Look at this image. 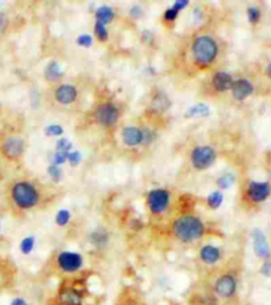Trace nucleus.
I'll return each instance as SVG.
<instances>
[{"instance_id":"18","label":"nucleus","mask_w":271,"mask_h":305,"mask_svg":"<svg viewBox=\"0 0 271 305\" xmlns=\"http://www.w3.org/2000/svg\"><path fill=\"white\" fill-rule=\"evenodd\" d=\"M89 240H90V243L93 244V246H95V247H98V248L106 247L108 243L107 231L103 228L95 230V231H93V233L90 234V236H89Z\"/></svg>"},{"instance_id":"28","label":"nucleus","mask_w":271,"mask_h":305,"mask_svg":"<svg viewBox=\"0 0 271 305\" xmlns=\"http://www.w3.org/2000/svg\"><path fill=\"white\" fill-rule=\"evenodd\" d=\"M48 173L51 175V178H53V181L58 182L61 179V170H60V167L56 166V165H51V166L48 167Z\"/></svg>"},{"instance_id":"21","label":"nucleus","mask_w":271,"mask_h":305,"mask_svg":"<svg viewBox=\"0 0 271 305\" xmlns=\"http://www.w3.org/2000/svg\"><path fill=\"white\" fill-rule=\"evenodd\" d=\"M208 116L209 114V108L205 105V104H199V105H195L193 108L185 113V117H193V116Z\"/></svg>"},{"instance_id":"17","label":"nucleus","mask_w":271,"mask_h":305,"mask_svg":"<svg viewBox=\"0 0 271 305\" xmlns=\"http://www.w3.org/2000/svg\"><path fill=\"white\" fill-rule=\"evenodd\" d=\"M233 85V79L229 73L226 72H217L213 76V87L218 92H226L231 89Z\"/></svg>"},{"instance_id":"35","label":"nucleus","mask_w":271,"mask_h":305,"mask_svg":"<svg viewBox=\"0 0 271 305\" xmlns=\"http://www.w3.org/2000/svg\"><path fill=\"white\" fill-rule=\"evenodd\" d=\"M260 273L263 276H271V262L270 260H264V263L260 267Z\"/></svg>"},{"instance_id":"32","label":"nucleus","mask_w":271,"mask_h":305,"mask_svg":"<svg viewBox=\"0 0 271 305\" xmlns=\"http://www.w3.org/2000/svg\"><path fill=\"white\" fill-rule=\"evenodd\" d=\"M62 131L64 130L60 125H51V126L45 127V133L48 135H61Z\"/></svg>"},{"instance_id":"41","label":"nucleus","mask_w":271,"mask_h":305,"mask_svg":"<svg viewBox=\"0 0 271 305\" xmlns=\"http://www.w3.org/2000/svg\"><path fill=\"white\" fill-rule=\"evenodd\" d=\"M135 305H137V304H135Z\"/></svg>"},{"instance_id":"4","label":"nucleus","mask_w":271,"mask_h":305,"mask_svg":"<svg viewBox=\"0 0 271 305\" xmlns=\"http://www.w3.org/2000/svg\"><path fill=\"white\" fill-rule=\"evenodd\" d=\"M57 264L61 271L66 273H74L80 271L83 265L82 255L72 251H62L57 256Z\"/></svg>"},{"instance_id":"33","label":"nucleus","mask_w":271,"mask_h":305,"mask_svg":"<svg viewBox=\"0 0 271 305\" xmlns=\"http://www.w3.org/2000/svg\"><path fill=\"white\" fill-rule=\"evenodd\" d=\"M81 152L80 151H73V152H69V156H68V160L69 162L73 165V166H77V165L80 164V161H81Z\"/></svg>"},{"instance_id":"8","label":"nucleus","mask_w":271,"mask_h":305,"mask_svg":"<svg viewBox=\"0 0 271 305\" xmlns=\"http://www.w3.org/2000/svg\"><path fill=\"white\" fill-rule=\"evenodd\" d=\"M147 200H149L150 210H151L154 214H162L163 211L167 208V206H168L170 194H168V191H166V190L155 189L150 191L149 196H147Z\"/></svg>"},{"instance_id":"40","label":"nucleus","mask_w":271,"mask_h":305,"mask_svg":"<svg viewBox=\"0 0 271 305\" xmlns=\"http://www.w3.org/2000/svg\"><path fill=\"white\" fill-rule=\"evenodd\" d=\"M266 73H267V76L271 79V64L267 65V69H266Z\"/></svg>"},{"instance_id":"6","label":"nucleus","mask_w":271,"mask_h":305,"mask_svg":"<svg viewBox=\"0 0 271 305\" xmlns=\"http://www.w3.org/2000/svg\"><path fill=\"white\" fill-rule=\"evenodd\" d=\"M95 120L103 126H114L119 120V110L111 102H103L95 110Z\"/></svg>"},{"instance_id":"19","label":"nucleus","mask_w":271,"mask_h":305,"mask_svg":"<svg viewBox=\"0 0 271 305\" xmlns=\"http://www.w3.org/2000/svg\"><path fill=\"white\" fill-rule=\"evenodd\" d=\"M62 74H64L62 68L60 66V64H58L57 61H52L48 64L47 69H45V77H47L48 80L57 81L61 79Z\"/></svg>"},{"instance_id":"24","label":"nucleus","mask_w":271,"mask_h":305,"mask_svg":"<svg viewBox=\"0 0 271 305\" xmlns=\"http://www.w3.org/2000/svg\"><path fill=\"white\" fill-rule=\"evenodd\" d=\"M234 181H235L234 175L228 173V174H224L222 177H220V178L217 179V185H218V187H221V189H229V187L234 183Z\"/></svg>"},{"instance_id":"9","label":"nucleus","mask_w":271,"mask_h":305,"mask_svg":"<svg viewBox=\"0 0 271 305\" xmlns=\"http://www.w3.org/2000/svg\"><path fill=\"white\" fill-rule=\"evenodd\" d=\"M251 238H253V246L255 255H257L258 258L263 259V260H268L271 251L270 246L267 243V239H266V235L260 230L255 228L251 233Z\"/></svg>"},{"instance_id":"11","label":"nucleus","mask_w":271,"mask_h":305,"mask_svg":"<svg viewBox=\"0 0 271 305\" xmlns=\"http://www.w3.org/2000/svg\"><path fill=\"white\" fill-rule=\"evenodd\" d=\"M57 301L60 305H82L83 294L76 288H64L58 293Z\"/></svg>"},{"instance_id":"10","label":"nucleus","mask_w":271,"mask_h":305,"mask_svg":"<svg viewBox=\"0 0 271 305\" xmlns=\"http://www.w3.org/2000/svg\"><path fill=\"white\" fill-rule=\"evenodd\" d=\"M271 193V187L267 182H251L247 189V195L253 202H263Z\"/></svg>"},{"instance_id":"5","label":"nucleus","mask_w":271,"mask_h":305,"mask_svg":"<svg viewBox=\"0 0 271 305\" xmlns=\"http://www.w3.org/2000/svg\"><path fill=\"white\" fill-rule=\"evenodd\" d=\"M191 160L196 169L204 170V169H208L213 165V162L216 161V151L210 146H197L192 151Z\"/></svg>"},{"instance_id":"15","label":"nucleus","mask_w":271,"mask_h":305,"mask_svg":"<svg viewBox=\"0 0 271 305\" xmlns=\"http://www.w3.org/2000/svg\"><path fill=\"white\" fill-rule=\"evenodd\" d=\"M122 137L127 146H138L143 142V131L135 126H127L123 129Z\"/></svg>"},{"instance_id":"38","label":"nucleus","mask_w":271,"mask_h":305,"mask_svg":"<svg viewBox=\"0 0 271 305\" xmlns=\"http://www.w3.org/2000/svg\"><path fill=\"white\" fill-rule=\"evenodd\" d=\"M131 18H139L142 15V8L141 6H135V7L131 8Z\"/></svg>"},{"instance_id":"29","label":"nucleus","mask_w":271,"mask_h":305,"mask_svg":"<svg viewBox=\"0 0 271 305\" xmlns=\"http://www.w3.org/2000/svg\"><path fill=\"white\" fill-rule=\"evenodd\" d=\"M77 44L81 45V47H90L91 44H93V37H91L90 35H87V33L81 35V36H78V39H77Z\"/></svg>"},{"instance_id":"1","label":"nucleus","mask_w":271,"mask_h":305,"mask_svg":"<svg viewBox=\"0 0 271 305\" xmlns=\"http://www.w3.org/2000/svg\"><path fill=\"white\" fill-rule=\"evenodd\" d=\"M205 233L204 223L193 215H183L174 223V234L183 243H192L203 238Z\"/></svg>"},{"instance_id":"25","label":"nucleus","mask_w":271,"mask_h":305,"mask_svg":"<svg viewBox=\"0 0 271 305\" xmlns=\"http://www.w3.org/2000/svg\"><path fill=\"white\" fill-rule=\"evenodd\" d=\"M94 32H95V36H97L101 41L107 40L108 32H107V28H106L105 24H101V23H98V22L95 23Z\"/></svg>"},{"instance_id":"12","label":"nucleus","mask_w":271,"mask_h":305,"mask_svg":"<svg viewBox=\"0 0 271 305\" xmlns=\"http://www.w3.org/2000/svg\"><path fill=\"white\" fill-rule=\"evenodd\" d=\"M2 150L8 158L15 160V158H19L22 156L23 150H24V143H23L22 138H19V137H8L3 142Z\"/></svg>"},{"instance_id":"31","label":"nucleus","mask_w":271,"mask_h":305,"mask_svg":"<svg viewBox=\"0 0 271 305\" xmlns=\"http://www.w3.org/2000/svg\"><path fill=\"white\" fill-rule=\"evenodd\" d=\"M57 151H70L72 150V142H69L68 139H60L57 141Z\"/></svg>"},{"instance_id":"16","label":"nucleus","mask_w":271,"mask_h":305,"mask_svg":"<svg viewBox=\"0 0 271 305\" xmlns=\"http://www.w3.org/2000/svg\"><path fill=\"white\" fill-rule=\"evenodd\" d=\"M200 259H201L205 264H216L221 259L220 248L216 247V246L206 244V246H204V247L200 250Z\"/></svg>"},{"instance_id":"20","label":"nucleus","mask_w":271,"mask_h":305,"mask_svg":"<svg viewBox=\"0 0 271 305\" xmlns=\"http://www.w3.org/2000/svg\"><path fill=\"white\" fill-rule=\"evenodd\" d=\"M95 18H97V22L101 23V24H107L112 20L114 18V11H112L111 7H107V6H102L95 11Z\"/></svg>"},{"instance_id":"13","label":"nucleus","mask_w":271,"mask_h":305,"mask_svg":"<svg viewBox=\"0 0 271 305\" xmlns=\"http://www.w3.org/2000/svg\"><path fill=\"white\" fill-rule=\"evenodd\" d=\"M254 91L253 84L250 83L249 80H245V79H241V80L233 81V85H231V93H233V97L238 101H242L245 98L249 97Z\"/></svg>"},{"instance_id":"23","label":"nucleus","mask_w":271,"mask_h":305,"mask_svg":"<svg viewBox=\"0 0 271 305\" xmlns=\"http://www.w3.org/2000/svg\"><path fill=\"white\" fill-rule=\"evenodd\" d=\"M35 248V238L33 236H27L22 240L20 243V251H22L24 255H29Z\"/></svg>"},{"instance_id":"14","label":"nucleus","mask_w":271,"mask_h":305,"mask_svg":"<svg viewBox=\"0 0 271 305\" xmlns=\"http://www.w3.org/2000/svg\"><path fill=\"white\" fill-rule=\"evenodd\" d=\"M77 96H78V92H77L76 87H73L70 84H64L61 87H58L56 91V100L64 105H69L76 101Z\"/></svg>"},{"instance_id":"30","label":"nucleus","mask_w":271,"mask_h":305,"mask_svg":"<svg viewBox=\"0 0 271 305\" xmlns=\"http://www.w3.org/2000/svg\"><path fill=\"white\" fill-rule=\"evenodd\" d=\"M68 156L69 152L68 151H57L56 154H54V164L56 166H60V165H62L64 162H65L66 160H68Z\"/></svg>"},{"instance_id":"27","label":"nucleus","mask_w":271,"mask_h":305,"mask_svg":"<svg viewBox=\"0 0 271 305\" xmlns=\"http://www.w3.org/2000/svg\"><path fill=\"white\" fill-rule=\"evenodd\" d=\"M247 18H249V22L251 23V24H255V23H258V20H259L260 18V11L257 7H250L249 10H247Z\"/></svg>"},{"instance_id":"34","label":"nucleus","mask_w":271,"mask_h":305,"mask_svg":"<svg viewBox=\"0 0 271 305\" xmlns=\"http://www.w3.org/2000/svg\"><path fill=\"white\" fill-rule=\"evenodd\" d=\"M177 15H179V11H176V10L172 7V8H168V10L164 12V18H166V20L174 22L175 19H177Z\"/></svg>"},{"instance_id":"36","label":"nucleus","mask_w":271,"mask_h":305,"mask_svg":"<svg viewBox=\"0 0 271 305\" xmlns=\"http://www.w3.org/2000/svg\"><path fill=\"white\" fill-rule=\"evenodd\" d=\"M187 4H188L187 0H179V2H175L174 8L176 10V11H180V10H183V8L187 7Z\"/></svg>"},{"instance_id":"39","label":"nucleus","mask_w":271,"mask_h":305,"mask_svg":"<svg viewBox=\"0 0 271 305\" xmlns=\"http://www.w3.org/2000/svg\"><path fill=\"white\" fill-rule=\"evenodd\" d=\"M10 305H29V304L26 301V300H24V298L16 297V298H14V300H12L11 304H10Z\"/></svg>"},{"instance_id":"7","label":"nucleus","mask_w":271,"mask_h":305,"mask_svg":"<svg viewBox=\"0 0 271 305\" xmlns=\"http://www.w3.org/2000/svg\"><path fill=\"white\" fill-rule=\"evenodd\" d=\"M214 291H216L217 296L222 298L233 297L237 291V280L230 273L222 275L217 279L216 284H214Z\"/></svg>"},{"instance_id":"22","label":"nucleus","mask_w":271,"mask_h":305,"mask_svg":"<svg viewBox=\"0 0 271 305\" xmlns=\"http://www.w3.org/2000/svg\"><path fill=\"white\" fill-rule=\"evenodd\" d=\"M224 202V195L221 191H213L208 196V204H209L212 208H218Z\"/></svg>"},{"instance_id":"26","label":"nucleus","mask_w":271,"mask_h":305,"mask_svg":"<svg viewBox=\"0 0 271 305\" xmlns=\"http://www.w3.org/2000/svg\"><path fill=\"white\" fill-rule=\"evenodd\" d=\"M70 220V212L68 210H61L58 211L56 215V223L58 225H66Z\"/></svg>"},{"instance_id":"37","label":"nucleus","mask_w":271,"mask_h":305,"mask_svg":"<svg viewBox=\"0 0 271 305\" xmlns=\"http://www.w3.org/2000/svg\"><path fill=\"white\" fill-rule=\"evenodd\" d=\"M7 24H8V20H7V18H6V15L0 14V33L3 32L4 29H6Z\"/></svg>"},{"instance_id":"2","label":"nucleus","mask_w":271,"mask_h":305,"mask_svg":"<svg viewBox=\"0 0 271 305\" xmlns=\"http://www.w3.org/2000/svg\"><path fill=\"white\" fill-rule=\"evenodd\" d=\"M192 53L196 62L200 65H209L216 60L218 53V47L213 37L209 35H201L197 36L192 45Z\"/></svg>"},{"instance_id":"3","label":"nucleus","mask_w":271,"mask_h":305,"mask_svg":"<svg viewBox=\"0 0 271 305\" xmlns=\"http://www.w3.org/2000/svg\"><path fill=\"white\" fill-rule=\"evenodd\" d=\"M12 199L20 208H32L39 202V193L29 182H18L12 189Z\"/></svg>"}]
</instances>
